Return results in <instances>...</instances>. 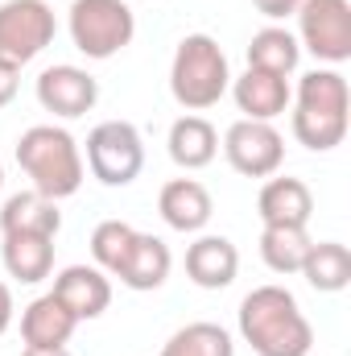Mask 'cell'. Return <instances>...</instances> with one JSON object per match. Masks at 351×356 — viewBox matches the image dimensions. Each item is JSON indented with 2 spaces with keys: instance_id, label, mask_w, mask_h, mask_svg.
<instances>
[{
  "instance_id": "1",
  "label": "cell",
  "mask_w": 351,
  "mask_h": 356,
  "mask_svg": "<svg viewBox=\"0 0 351 356\" xmlns=\"http://www.w3.org/2000/svg\"><path fill=\"white\" fill-rule=\"evenodd\" d=\"M240 336L257 356H306L314 327L285 286H257L240 302Z\"/></svg>"
},
{
  "instance_id": "2",
  "label": "cell",
  "mask_w": 351,
  "mask_h": 356,
  "mask_svg": "<svg viewBox=\"0 0 351 356\" xmlns=\"http://www.w3.org/2000/svg\"><path fill=\"white\" fill-rule=\"evenodd\" d=\"M293 99V137L298 145L314 149V154H331L335 145H343L348 137V79L335 67H318L310 75L298 79V91H289Z\"/></svg>"
},
{
  "instance_id": "3",
  "label": "cell",
  "mask_w": 351,
  "mask_h": 356,
  "mask_svg": "<svg viewBox=\"0 0 351 356\" xmlns=\"http://www.w3.org/2000/svg\"><path fill=\"white\" fill-rule=\"evenodd\" d=\"M17 166L29 175L33 191L46 199H71L83 186L79 141L58 124H33L17 137Z\"/></svg>"
},
{
  "instance_id": "4",
  "label": "cell",
  "mask_w": 351,
  "mask_h": 356,
  "mask_svg": "<svg viewBox=\"0 0 351 356\" xmlns=\"http://www.w3.org/2000/svg\"><path fill=\"white\" fill-rule=\"evenodd\" d=\"M232 88V67L228 54L211 33H186L170 63V95L186 112H207L215 108Z\"/></svg>"
},
{
  "instance_id": "5",
  "label": "cell",
  "mask_w": 351,
  "mask_h": 356,
  "mask_svg": "<svg viewBox=\"0 0 351 356\" xmlns=\"http://www.w3.org/2000/svg\"><path fill=\"white\" fill-rule=\"evenodd\" d=\"M67 25H71L75 50L95 63L116 58L137 33V17L128 0H75L67 13Z\"/></svg>"
},
{
  "instance_id": "6",
  "label": "cell",
  "mask_w": 351,
  "mask_h": 356,
  "mask_svg": "<svg viewBox=\"0 0 351 356\" xmlns=\"http://www.w3.org/2000/svg\"><path fill=\"white\" fill-rule=\"evenodd\" d=\"M87 166L103 186H128L145 170V141L132 120H103L87 133Z\"/></svg>"
},
{
  "instance_id": "7",
  "label": "cell",
  "mask_w": 351,
  "mask_h": 356,
  "mask_svg": "<svg viewBox=\"0 0 351 356\" xmlns=\"http://www.w3.org/2000/svg\"><path fill=\"white\" fill-rule=\"evenodd\" d=\"M298 46L310 50L318 63H348L351 58V0H302L298 4Z\"/></svg>"
},
{
  "instance_id": "8",
  "label": "cell",
  "mask_w": 351,
  "mask_h": 356,
  "mask_svg": "<svg viewBox=\"0 0 351 356\" xmlns=\"http://www.w3.org/2000/svg\"><path fill=\"white\" fill-rule=\"evenodd\" d=\"M58 33L54 8L46 0H4L0 4V58L25 67Z\"/></svg>"
},
{
  "instance_id": "9",
  "label": "cell",
  "mask_w": 351,
  "mask_h": 356,
  "mask_svg": "<svg viewBox=\"0 0 351 356\" xmlns=\"http://www.w3.org/2000/svg\"><path fill=\"white\" fill-rule=\"evenodd\" d=\"M223 154L232 170L244 178H273L285 162V137L268 120H236L223 133Z\"/></svg>"
},
{
  "instance_id": "10",
  "label": "cell",
  "mask_w": 351,
  "mask_h": 356,
  "mask_svg": "<svg viewBox=\"0 0 351 356\" xmlns=\"http://www.w3.org/2000/svg\"><path fill=\"white\" fill-rule=\"evenodd\" d=\"M99 99V83L95 75H87L83 67H71V63H58V67H46L37 75V104L62 120H75V116H87Z\"/></svg>"
},
{
  "instance_id": "11",
  "label": "cell",
  "mask_w": 351,
  "mask_h": 356,
  "mask_svg": "<svg viewBox=\"0 0 351 356\" xmlns=\"http://www.w3.org/2000/svg\"><path fill=\"white\" fill-rule=\"evenodd\" d=\"M79 323L83 319H99L108 307H112V282L99 266H67L54 277V290H50Z\"/></svg>"
},
{
  "instance_id": "12",
  "label": "cell",
  "mask_w": 351,
  "mask_h": 356,
  "mask_svg": "<svg viewBox=\"0 0 351 356\" xmlns=\"http://www.w3.org/2000/svg\"><path fill=\"white\" fill-rule=\"evenodd\" d=\"M257 216L261 224H277V228H306L314 216V195L302 178H268L257 195Z\"/></svg>"
},
{
  "instance_id": "13",
  "label": "cell",
  "mask_w": 351,
  "mask_h": 356,
  "mask_svg": "<svg viewBox=\"0 0 351 356\" xmlns=\"http://www.w3.org/2000/svg\"><path fill=\"white\" fill-rule=\"evenodd\" d=\"M157 211L174 232H203L215 216L211 191L194 178H170L157 195Z\"/></svg>"
},
{
  "instance_id": "14",
  "label": "cell",
  "mask_w": 351,
  "mask_h": 356,
  "mask_svg": "<svg viewBox=\"0 0 351 356\" xmlns=\"http://www.w3.org/2000/svg\"><path fill=\"white\" fill-rule=\"evenodd\" d=\"M240 273V253L228 236H198L186 249V277L198 290H228Z\"/></svg>"
},
{
  "instance_id": "15",
  "label": "cell",
  "mask_w": 351,
  "mask_h": 356,
  "mask_svg": "<svg viewBox=\"0 0 351 356\" xmlns=\"http://www.w3.org/2000/svg\"><path fill=\"white\" fill-rule=\"evenodd\" d=\"M75 327H79V319L54 294H42V298H33L21 311V340H25V348H67Z\"/></svg>"
},
{
  "instance_id": "16",
  "label": "cell",
  "mask_w": 351,
  "mask_h": 356,
  "mask_svg": "<svg viewBox=\"0 0 351 356\" xmlns=\"http://www.w3.org/2000/svg\"><path fill=\"white\" fill-rule=\"evenodd\" d=\"M232 99L236 108L244 112V120H277L285 108H289V83L281 75H268V71H244L240 79H232Z\"/></svg>"
},
{
  "instance_id": "17",
  "label": "cell",
  "mask_w": 351,
  "mask_h": 356,
  "mask_svg": "<svg viewBox=\"0 0 351 356\" xmlns=\"http://www.w3.org/2000/svg\"><path fill=\"white\" fill-rule=\"evenodd\" d=\"M0 257H4L8 277H17L21 286H37L54 269V236H42V232H4Z\"/></svg>"
},
{
  "instance_id": "18",
  "label": "cell",
  "mask_w": 351,
  "mask_h": 356,
  "mask_svg": "<svg viewBox=\"0 0 351 356\" xmlns=\"http://www.w3.org/2000/svg\"><path fill=\"white\" fill-rule=\"evenodd\" d=\"M166 149H170L174 166H182V170H203L219 154V133H215V124L207 116L190 112V116H178L174 124H170Z\"/></svg>"
},
{
  "instance_id": "19",
  "label": "cell",
  "mask_w": 351,
  "mask_h": 356,
  "mask_svg": "<svg viewBox=\"0 0 351 356\" xmlns=\"http://www.w3.org/2000/svg\"><path fill=\"white\" fill-rule=\"evenodd\" d=\"M170 269H174V257H170V245L162 241V236H153V232H137V241H132V249H128V257H124V266H120V282L128 286V290H157V286H166V277H170Z\"/></svg>"
},
{
  "instance_id": "20",
  "label": "cell",
  "mask_w": 351,
  "mask_h": 356,
  "mask_svg": "<svg viewBox=\"0 0 351 356\" xmlns=\"http://www.w3.org/2000/svg\"><path fill=\"white\" fill-rule=\"evenodd\" d=\"M62 228V211L54 199L37 195V191H21L8 195L0 207V232H42V236H58Z\"/></svg>"
},
{
  "instance_id": "21",
  "label": "cell",
  "mask_w": 351,
  "mask_h": 356,
  "mask_svg": "<svg viewBox=\"0 0 351 356\" xmlns=\"http://www.w3.org/2000/svg\"><path fill=\"white\" fill-rule=\"evenodd\" d=\"M318 294H339L351 286V249L339 241H310V253L298 269Z\"/></svg>"
},
{
  "instance_id": "22",
  "label": "cell",
  "mask_w": 351,
  "mask_h": 356,
  "mask_svg": "<svg viewBox=\"0 0 351 356\" xmlns=\"http://www.w3.org/2000/svg\"><path fill=\"white\" fill-rule=\"evenodd\" d=\"M298 63H302V46H298V38L289 33V29H281V25H264L252 33V42H248V67L252 71H268V75H293L298 71Z\"/></svg>"
},
{
  "instance_id": "23",
  "label": "cell",
  "mask_w": 351,
  "mask_h": 356,
  "mask_svg": "<svg viewBox=\"0 0 351 356\" xmlns=\"http://www.w3.org/2000/svg\"><path fill=\"white\" fill-rule=\"evenodd\" d=\"M306 253H310V232L306 228H277V224H268L261 232V261L273 273H285V277L298 273Z\"/></svg>"
},
{
  "instance_id": "24",
  "label": "cell",
  "mask_w": 351,
  "mask_h": 356,
  "mask_svg": "<svg viewBox=\"0 0 351 356\" xmlns=\"http://www.w3.org/2000/svg\"><path fill=\"white\" fill-rule=\"evenodd\" d=\"M157 356H236V344L232 336L219 327V323H186L178 327L174 336L162 344Z\"/></svg>"
},
{
  "instance_id": "25",
  "label": "cell",
  "mask_w": 351,
  "mask_h": 356,
  "mask_svg": "<svg viewBox=\"0 0 351 356\" xmlns=\"http://www.w3.org/2000/svg\"><path fill=\"white\" fill-rule=\"evenodd\" d=\"M132 241H137V228L124 224V220L95 224V232H91V257H95V266L116 277L120 266H124V257H128V249H132Z\"/></svg>"
},
{
  "instance_id": "26",
  "label": "cell",
  "mask_w": 351,
  "mask_h": 356,
  "mask_svg": "<svg viewBox=\"0 0 351 356\" xmlns=\"http://www.w3.org/2000/svg\"><path fill=\"white\" fill-rule=\"evenodd\" d=\"M17 88H21V67L0 58V108H8L17 99Z\"/></svg>"
},
{
  "instance_id": "27",
  "label": "cell",
  "mask_w": 351,
  "mask_h": 356,
  "mask_svg": "<svg viewBox=\"0 0 351 356\" xmlns=\"http://www.w3.org/2000/svg\"><path fill=\"white\" fill-rule=\"evenodd\" d=\"M252 4L261 8V17H268V21H285V17L298 13L302 0H252Z\"/></svg>"
},
{
  "instance_id": "28",
  "label": "cell",
  "mask_w": 351,
  "mask_h": 356,
  "mask_svg": "<svg viewBox=\"0 0 351 356\" xmlns=\"http://www.w3.org/2000/svg\"><path fill=\"white\" fill-rule=\"evenodd\" d=\"M12 311H17V307H12V290L0 282V336L12 327Z\"/></svg>"
},
{
  "instance_id": "29",
  "label": "cell",
  "mask_w": 351,
  "mask_h": 356,
  "mask_svg": "<svg viewBox=\"0 0 351 356\" xmlns=\"http://www.w3.org/2000/svg\"><path fill=\"white\" fill-rule=\"evenodd\" d=\"M21 356H71L67 348H25Z\"/></svg>"
},
{
  "instance_id": "30",
  "label": "cell",
  "mask_w": 351,
  "mask_h": 356,
  "mask_svg": "<svg viewBox=\"0 0 351 356\" xmlns=\"http://www.w3.org/2000/svg\"><path fill=\"white\" fill-rule=\"evenodd\" d=\"M0 186H4V166H0Z\"/></svg>"
}]
</instances>
